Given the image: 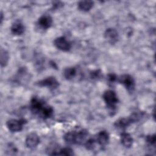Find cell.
<instances>
[{
  "mask_svg": "<svg viewBox=\"0 0 156 156\" xmlns=\"http://www.w3.org/2000/svg\"><path fill=\"white\" fill-rule=\"evenodd\" d=\"M107 107L112 111L116 108V105L118 102V99L116 93L112 90L105 91L102 96Z\"/></svg>",
  "mask_w": 156,
  "mask_h": 156,
  "instance_id": "cell-1",
  "label": "cell"
},
{
  "mask_svg": "<svg viewBox=\"0 0 156 156\" xmlns=\"http://www.w3.org/2000/svg\"><path fill=\"white\" fill-rule=\"evenodd\" d=\"M44 102L37 97H33L30 102V108L31 112L35 115H41L45 105Z\"/></svg>",
  "mask_w": 156,
  "mask_h": 156,
  "instance_id": "cell-2",
  "label": "cell"
},
{
  "mask_svg": "<svg viewBox=\"0 0 156 156\" xmlns=\"http://www.w3.org/2000/svg\"><path fill=\"white\" fill-rule=\"evenodd\" d=\"M117 80L121 84H122L129 92H132L135 88V80L129 74H123L119 78H117Z\"/></svg>",
  "mask_w": 156,
  "mask_h": 156,
  "instance_id": "cell-3",
  "label": "cell"
},
{
  "mask_svg": "<svg viewBox=\"0 0 156 156\" xmlns=\"http://www.w3.org/2000/svg\"><path fill=\"white\" fill-rule=\"evenodd\" d=\"M26 122L25 119H10L6 122V126L8 129L12 132H20L23 129V125Z\"/></svg>",
  "mask_w": 156,
  "mask_h": 156,
  "instance_id": "cell-4",
  "label": "cell"
},
{
  "mask_svg": "<svg viewBox=\"0 0 156 156\" xmlns=\"http://www.w3.org/2000/svg\"><path fill=\"white\" fill-rule=\"evenodd\" d=\"M35 84L39 87H46L52 90L56 89L59 86V82L54 77L52 76L48 77L40 80L37 82Z\"/></svg>",
  "mask_w": 156,
  "mask_h": 156,
  "instance_id": "cell-5",
  "label": "cell"
},
{
  "mask_svg": "<svg viewBox=\"0 0 156 156\" xmlns=\"http://www.w3.org/2000/svg\"><path fill=\"white\" fill-rule=\"evenodd\" d=\"M54 43L57 49L62 51H68L71 48V43L64 37H57L55 39Z\"/></svg>",
  "mask_w": 156,
  "mask_h": 156,
  "instance_id": "cell-6",
  "label": "cell"
},
{
  "mask_svg": "<svg viewBox=\"0 0 156 156\" xmlns=\"http://www.w3.org/2000/svg\"><path fill=\"white\" fill-rule=\"evenodd\" d=\"M40 143V138L36 133L32 132L27 135L25 140V144L29 148L35 147Z\"/></svg>",
  "mask_w": 156,
  "mask_h": 156,
  "instance_id": "cell-7",
  "label": "cell"
},
{
  "mask_svg": "<svg viewBox=\"0 0 156 156\" xmlns=\"http://www.w3.org/2000/svg\"><path fill=\"white\" fill-rule=\"evenodd\" d=\"M105 38L111 44L115 43L119 38L117 30L113 28H108L104 32Z\"/></svg>",
  "mask_w": 156,
  "mask_h": 156,
  "instance_id": "cell-8",
  "label": "cell"
},
{
  "mask_svg": "<svg viewBox=\"0 0 156 156\" xmlns=\"http://www.w3.org/2000/svg\"><path fill=\"white\" fill-rule=\"evenodd\" d=\"M37 24L41 29L46 30L52 26V18L49 15H43L38 20Z\"/></svg>",
  "mask_w": 156,
  "mask_h": 156,
  "instance_id": "cell-9",
  "label": "cell"
},
{
  "mask_svg": "<svg viewBox=\"0 0 156 156\" xmlns=\"http://www.w3.org/2000/svg\"><path fill=\"white\" fill-rule=\"evenodd\" d=\"M11 32L15 35H20L23 34L25 30V27L23 24L20 21H15L11 27H10Z\"/></svg>",
  "mask_w": 156,
  "mask_h": 156,
  "instance_id": "cell-10",
  "label": "cell"
},
{
  "mask_svg": "<svg viewBox=\"0 0 156 156\" xmlns=\"http://www.w3.org/2000/svg\"><path fill=\"white\" fill-rule=\"evenodd\" d=\"M96 141L98 144L101 146H106L109 141V135L108 133L105 130L100 131L96 137Z\"/></svg>",
  "mask_w": 156,
  "mask_h": 156,
  "instance_id": "cell-11",
  "label": "cell"
},
{
  "mask_svg": "<svg viewBox=\"0 0 156 156\" xmlns=\"http://www.w3.org/2000/svg\"><path fill=\"white\" fill-rule=\"evenodd\" d=\"M121 144L126 148H130L133 144V138L131 135L126 132H122L120 136Z\"/></svg>",
  "mask_w": 156,
  "mask_h": 156,
  "instance_id": "cell-12",
  "label": "cell"
},
{
  "mask_svg": "<svg viewBox=\"0 0 156 156\" xmlns=\"http://www.w3.org/2000/svg\"><path fill=\"white\" fill-rule=\"evenodd\" d=\"M132 123H133V121H132V119L130 118V117L129 116L127 118H120V119H118L115 122L114 126L116 128L123 129H126V127L129 126Z\"/></svg>",
  "mask_w": 156,
  "mask_h": 156,
  "instance_id": "cell-13",
  "label": "cell"
},
{
  "mask_svg": "<svg viewBox=\"0 0 156 156\" xmlns=\"http://www.w3.org/2000/svg\"><path fill=\"white\" fill-rule=\"evenodd\" d=\"M94 2L92 1H80L77 4L78 9L83 12L89 11L93 6Z\"/></svg>",
  "mask_w": 156,
  "mask_h": 156,
  "instance_id": "cell-14",
  "label": "cell"
},
{
  "mask_svg": "<svg viewBox=\"0 0 156 156\" xmlns=\"http://www.w3.org/2000/svg\"><path fill=\"white\" fill-rule=\"evenodd\" d=\"M77 69L75 67L66 68L63 71V76L67 80L73 79L76 75Z\"/></svg>",
  "mask_w": 156,
  "mask_h": 156,
  "instance_id": "cell-15",
  "label": "cell"
},
{
  "mask_svg": "<svg viewBox=\"0 0 156 156\" xmlns=\"http://www.w3.org/2000/svg\"><path fill=\"white\" fill-rule=\"evenodd\" d=\"M63 139L66 143L68 144H77L76 142V132H68L63 136Z\"/></svg>",
  "mask_w": 156,
  "mask_h": 156,
  "instance_id": "cell-16",
  "label": "cell"
},
{
  "mask_svg": "<svg viewBox=\"0 0 156 156\" xmlns=\"http://www.w3.org/2000/svg\"><path fill=\"white\" fill-rule=\"evenodd\" d=\"M54 115V109L53 108L49 105H46L40 116L43 118L44 119H48L51 118Z\"/></svg>",
  "mask_w": 156,
  "mask_h": 156,
  "instance_id": "cell-17",
  "label": "cell"
},
{
  "mask_svg": "<svg viewBox=\"0 0 156 156\" xmlns=\"http://www.w3.org/2000/svg\"><path fill=\"white\" fill-rule=\"evenodd\" d=\"M9 59V55L8 52L3 49H1V66L4 67L7 65Z\"/></svg>",
  "mask_w": 156,
  "mask_h": 156,
  "instance_id": "cell-18",
  "label": "cell"
},
{
  "mask_svg": "<svg viewBox=\"0 0 156 156\" xmlns=\"http://www.w3.org/2000/svg\"><path fill=\"white\" fill-rule=\"evenodd\" d=\"M57 155H73L74 152L71 148L69 147H66L58 149L57 153Z\"/></svg>",
  "mask_w": 156,
  "mask_h": 156,
  "instance_id": "cell-19",
  "label": "cell"
},
{
  "mask_svg": "<svg viewBox=\"0 0 156 156\" xmlns=\"http://www.w3.org/2000/svg\"><path fill=\"white\" fill-rule=\"evenodd\" d=\"M95 142V140L93 138H90L85 143V147L88 150H92L94 147Z\"/></svg>",
  "mask_w": 156,
  "mask_h": 156,
  "instance_id": "cell-20",
  "label": "cell"
},
{
  "mask_svg": "<svg viewBox=\"0 0 156 156\" xmlns=\"http://www.w3.org/2000/svg\"><path fill=\"white\" fill-rule=\"evenodd\" d=\"M90 77L93 79H98L101 77V72L100 69H96L90 72Z\"/></svg>",
  "mask_w": 156,
  "mask_h": 156,
  "instance_id": "cell-21",
  "label": "cell"
},
{
  "mask_svg": "<svg viewBox=\"0 0 156 156\" xmlns=\"http://www.w3.org/2000/svg\"><path fill=\"white\" fill-rule=\"evenodd\" d=\"M146 141L149 145L154 146L155 143V135H147L146 138Z\"/></svg>",
  "mask_w": 156,
  "mask_h": 156,
  "instance_id": "cell-22",
  "label": "cell"
},
{
  "mask_svg": "<svg viewBox=\"0 0 156 156\" xmlns=\"http://www.w3.org/2000/svg\"><path fill=\"white\" fill-rule=\"evenodd\" d=\"M117 78H118V77L116 76V75L115 74H113V73L109 74L107 76V79L110 82H114L116 81Z\"/></svg>",
  "mask_w": 156,
  "mask_h": 156,
  "instance_id": "cell-23",
  "label": "cell"
},
{
  "mask_svg": "<svg viewBox=\"0 0 156 156\" xmlns=\"http://www.w3.org/2000/svg\"><path fill=\"white\" fill-rule=\"evenodd\" d=\"M63 5V4L62 2L57 1V2H54L53 3L52 8L54 9H60V7H62Z\"/></svg>",
  "mask_w": 156,
  "mask_h": 156,
  "instance_id": "cell-24",
  "label": "cell"
}]
</instances>
